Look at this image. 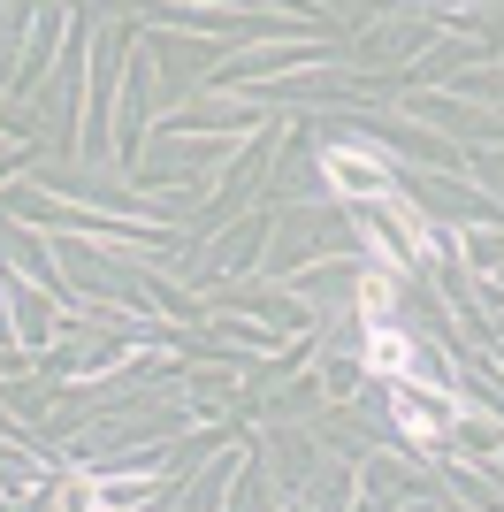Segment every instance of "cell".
Returning a JSON list of instances; mask_svg holds the SVG:
<instances>
[{"instance_id": "6da1fadb", "label": "cell", "mask_w": 504, "mask_h": 512, "mask_svg": "<svg viewBox=\"0 0 504 512\" xmlns=\"http://www.w3.org/2000/svg\"><path fill=\"white\" fill-rule=\"evenodd\" d=\"M398 421L413 444H443L451 421H459V398L451 390H428V383H398Z\"/></svg>"}, {"instance_id": "7a4b0ae2", "label": "cell", "mask_w": 504, "mask_h": 512, "mask_svg": "<svg viewBox=\"0 0 504 512\" xmlns=\"http://www.w3.org/2000/svg\"><path fill=\"white\" fill-rule=\"evenodd\" d=\"M329 184L344 199H390V169H382L375 153H359V146H329Z\"/></svg>"}, {"instance_id": "3957f363", "label": "cell", "mask_w": 504, "mask_h": 512, "mask_svg": "<svg viewBox=\"0 0 504 512\" xmlns=\"http://www.w3.org/2000/svg\"><path fill=\"white\" fill-rule=\"evenodd\" d=\"M367 360H375V375H398V383H420L413 375V344L390 329V321H367Z\"/></svg>"}]
</instances>
